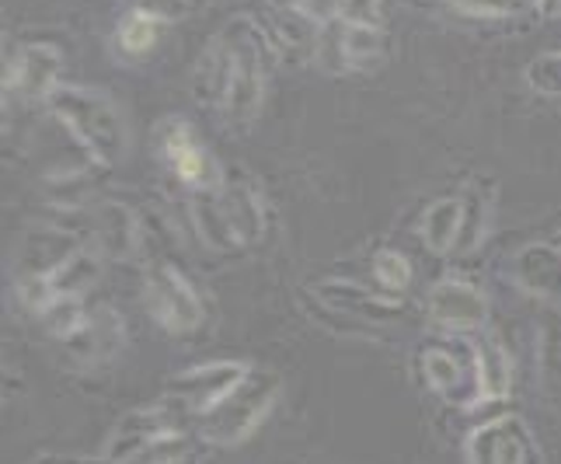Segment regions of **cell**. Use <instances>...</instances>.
Here are the masks:
<instances>
[{
	"label": "cell",
	"mask_w": 561,
	"mask_h": 464,
	"mask_svg": "<svg viewBox=\"0 0 561 464\" xmlns=\"http://www.w3.org/2000/svg\"><path fill=\"white\" fill-rule=\"evenodd\" d=\"M265 35L255 22H230L203 53L196 70V94L209 109L224 112L230 126H251L265 91Z\"/></svg>",
	"instance_id": "obj_1"
},
{
	"label": "cell",
	"mask_w": 561,
	"mask_h": 464,
	"mask_svg": "<svg viewBox=\"0 0 561 464\" xmlns=\"http://www.w3.org/2000/svg\"><path fill=\"white\" fill-rule=\"evenodd\" d=\"M49 109H53V120L99 165H119L126 158V147H129L126 120L105 91L81 88V84H60L49 99Z\"/></svg>",
	"instance_id": "obj_2"
},
{
	"label": "cell",
	"mask_w": 561,
	"mask_h": 464,
	"mask_svg": "<svg viewBox=\"0 0 561 464\" xmlns=\"http://www.w3.org/2000/svg\"><path fill=\"white\" fill-rule=\"evenodd\" d=\"M279 392L283 384L276 374L251 371L234 395L224 398L217 409L199 419V437L209 448H238L268 419L273 405L279 401Z\"/></svg>",
	"instance_id": "obj_3"
},
{
	"label": "cell",
	"mask_w": 561,
	"mask_h": 464,
	"mask_svg": "<svg viewBox=\"0 0 561 464\" xmlns=\"http://www.w3.org/2000/svg\"><path fill=\"white\" fill-rule=\"evenodd\" d=\"M419 371L425 384L457 409L481 405L478 384V342L463 336H447L436 342H425L419 350Z\"/></svg>",
	"instance_id": "obj_4"
},
{
	"label": "cell",
	"mask_w": 561,
	"mask_h": 464,
	"mask_svg": "<svg viewBox=\"0 0 561 464\" xmlns=\"http://www.w3.org/2000/svg\"><path fill=\"white\" fill-rule=\"evenodd\" d=\"M158 150L164 165L171 168V176H175L192 196H213V192H220L227 185L224 168L209 154V147L199 144V137L192 133L185 120H164L158 126Z\"/></svg>",
	"instance_id": "obj_5"
},
{
	"label": "cell",
	"mask_w": 561,
	"mask_h": 464,
	"mask_svg": "<svg viewBox=\"0 0 561 464\" xmlns=\"http://www.w3.org/2000/svg\"><path fill=\"white\" fill-rule=\"evenodd\" d=\"M199 430V416L182 405L179 398H161L153 405H144V409H133L119 419L108 448H105V461L108 464H126L133 454H137L144 443L168 437V433H188Z\"/></svg>",
	"instance_id": "obj_6"
},
{
	"label": "cell",
	"mask_w": 561,
	"mask_h": 464,
	"mask_svg": "<svg viewBox=\"0 0 561 464\" xmlns=\"http://www.w3.org/2000/svg\"><path fill=\"white\" fill-rule=\"evenodd\" d=\"M144 297L153 321H158L164 332L188 336L203 325V297L199 290L188 283L182 269L171 262H153L147 269L144 280Z\"/></svg>",
	"instance_id": "obj_7"
},
{
	"label": "cell",
	"mask_w": 561,
	"mask_h": 464,
	"mask_svg": "<svg viewBox=\"0 0 561 464\" xmlns=\"http://www.w3.org/2000/svg\"><path fill=\"white\" fill-rule=\"evenodd\" d=\"M248 374H251V366L244 360H209L171 377L168 398H179L203 419L206 412L217 409L224 398L234 395L248 381Z\"/></svg>",
	"instance_id": "obj_8"
},
{
	"label": "cell",
	"mask_w": 561,
	"mask_h": 464,
	"mask_svg": "<svg viewBox=\"0 0 561 464\" xmlns=\"http://www.w3.org/2000/svg\"><path fill=\"white\" fill-rule=\"evenodd\" d=\"M468 464H540V448L527 422L506 412L468 437Z\"/></svg>",
	"instance_id": "obj_9"
},
{
	"label": "cell",
	"mask_w": 561,
	"mask_h": 464,
	"mask_svg": "<svg viewBox=\"0 0 561 464\" xmlns=\"http://www.w3.org/2000/svg\"><path fill=\"white\" fill-rule=\"evenodd\" d=\"M60 84L64 56L56 46H18L11 56H4V94H18V99L28 102H49Z\"/></svg>",
	"instance_id": "obj_10"
},
{
	"label": "cell",
	"mask_w": 561,
	"mask_h": 464,
	"mask_svg": "<svg viewBox=\"0 0 561 464\" xmlns=\"http://www.w3.org/2000/svg\"><path fill=\"white\" fill-rule=\"evenodd\" d=\"M314 297L332 315H350L363 325H394L404 315V301L387 294V290H370L353 280H318Z\"/></svg>",
	"instance_id": "obj_11"
},
{
	"label": "cell",
	"mask_w": 561,
	"mask_h": 464,
	"mask_svg": "<svg viewBox=\"0 0 561 464\" xmlns=\"http://www.w3.org/2000/svg\"><path fill=\"white\" fill-rule=\"evenodd\" d=\"M314 53H318V60L335 73L370 70L383 56V32L380 25H356V22L321 25Z\"/></svg>",
	"instance_id": "obj_12"
},
{
	"label": "cell",
	"mask_w": 561,
	"mask_h": 464,
	"mask_svg": "<svg viewBox=\"0 0 561 464\" xmlns=\"http://www.w3.org/2000/svg\"><path fill=\"white\" fill-rule=\"evenodd\" d=\"M425 315L433 325L447 328L454 336L478 332L489 321V301L478 286L463 280H439L425 294Z\"/></svg>",
	"instance_id": "obj_13"
},
{
	"label": "cell",
	"mask_w": 561,
	"mask_h": 464,
	"mask_svg": "<svg viewBox=\"0 0 561 464\" xmlns=\"http://www.w3.org/2000/svg\"><path fill=\"white\" fill-rule=\"evenodd\" d=\"M513 280L527 290L530 297L561 307V245H527L513 256Z\"/></svg>",
	"instance_id": "obj_14"
},
{
	"label": "cell",
	"mask_w": 561,
	"mask_h": 464,
	"mask_svg": "<svg viewBox=\"0 0 561 464\" xmlns=\"http://www.w3.org/2000/svg\"><path fill=\"white\" fill-rule=\"evenodd\" d=\"M99 251L112 259H129L140 248V217L123 203H102L91 217Z\"/></svg>",
	"instance_id": "obj_15"
},
{
	"label": "cell",
	"mask_w": 561,
	"mask_h": 464,
	"mask_svg": "<svg viewBox=\"0 0 561 464\" xmlns=\"http://www.w3.org/2000/svg\"><path fill=\"white\" fill-rule=\"evenodd\" d=\"M64 346L84 363H102V360L115 357L123 350V315L112 312V307H99V312H91L81 332Z\"/></svg>",
	"instance_id": "obj_16"
},
{
	"label": "cell",
	"mask_w": 561,
	"mask_h": 464,
	"mask_svg": "<svg viewBox=\"0 0 561 464\" xmlns=\"http://www.w3.org/2000/svg\"><path fill=\"white\" fill-rule=\"evenodd\" d=\"M460 227H463V196H439L436 203L425 206L422 214V241L436 256H450L460 245Z\"/></svg>",
	"instance_id": "obj_17"
},
{
	"label": "cell",
	"mask_w": 561,
	"mask_h": 464,
	"mask_svg": "<svg viewBox=\"0 0 561 464\" xmlns=\"http://www.w3.org/2000/svg\"><path fill=\"white\" fill-rule=\"evenodd\" d=\"M81 248L70 235H60V230H38L22 245V256H18V276H53L73 251Z\"/></svg>",
	"instance_id": "obj_18"
},
{
	"label": "cell",
	"mask_w": 561,
	"mask_h": 464,
	"mask_svg": "<svg viewBox=\"0 0 561 464\" xmlns=\"http://www.w3.org/2000/svg\"><path fill=\"white\" fill-rule=\"evenodd\" d=\"M206 451H209V443L199 437V430L168 433V437L144 443L126 464H203Z\"/></svg>",
	"instance_id": "obj_19"
},
{
	"label": "cell",
	"mask_w": 561,
	"mask_h": 464,
	"mask_svg": "<svg viewBox=\"0 0 561 464\" xmlns=\"http://www.w3.org/2000/svg\"><path fill=\"white\" fill-rule=\"evenodd\" d=\"M220 203L227 210L230 224H234L241 245H255L262 238V227H265V214H262V196L248 182H234V185H224L220 189Z\"/></svg>",
	"instance_id": "obj_20"
},
{
	"label": "cell",
	"mask_w": 561,
	"mask_h": 464,
	"mask_svg": "<svg viewBox=\"0 0 561 464\" xmlns=\"http://www.w3.org/2000/svg\"><path fill=\"white\" fill-rule=\"evenodd\" d=\"M478 384H481V401H502L513 392L510 350L492 336L478 342Z\"/></svg>",
	"instance_id": "obj_21"
},
{
	"label": "cell",
	"mask_w": 561,
	"mask_h": 464,
	"mask_svg": "<svg viewBox=\"0 0 561 464\" xmlns=\"http://www.w3.org/2000/svg\"><path fill=\"white\" fill-rule=\"evenodd\" d=\"M60 297H84L88 290L102 280V251L99 248H77L73 256L49 276Z\"/></svg>",
	"instance_id": "obj_22"
},
{
	"label": "cell",
	"mask_w": 561,
	"mask_h": 464,
	"mask_svg": "<svg viewBox=\"0 0 561 464\" xmlns=\"http://www.w3.org/2000/svg\"><path fill=\"white\" fill-rule=\"evenodd\" d=\"M192 217H196V227L206 245L220 248V251L241 248L238 230L230 224L227 210L220 203V192H213V196H192Z\"/></svg>",
	"instance_id": "obj_23"
},
{
	"label": "cell",
	"mask_w": 561,
	"mask_h": 464,
	"mask_svg": "<svg viewBox=\"0 0 561 464\" xmlns=\"http://www.w3.org/2000/svg\"><path fill=\"white\" fill-rule=\"evenodd\" d=\"M164 25H168L164 18L153 14L150 8H140V11L126 14V22L119 25V49L126 56H147L153 46H158Z\"/></svg>",
	"instance_id": "obj_24"
},
{
	"label": "cell",
	"mask_w": 561,
	"mask_h": 464,
	"mask_svg": "<svg viewBox=\"0 0 561 464\" xmlns=\"http://www.w3.org/2000/svg\"><path fill=\"white\" fill-rule=\"evenodd\" d=\"M537 366L545 388L561 395V307H554L537 332Z\"/></svg>",
	"instance_id": "obj_25"
},
{
	"label": "cell",
	"mask_w": 561,
	"mask_h": 464,
	"mask_svg": "<svg viewBox=\"0 0 561 464\" xmlns=\"http://www.w3.org/2000/svg\"><path fill=\"white\" fill-rule=\"evenodd\" d=\"M38 318H43V325H46V332H49V336H56L60 342H70V339L88 325L91 312H88L84 297H60L56 304H49Z\"/></svg>",
	"instance_id": "obj_26"
},
{
	"label": "cell",
	"mask_w": 561,
	"mask_h": 464,
	"mask_svg": "<svg viewBox=\"0 0 561 464\" xmlns=\"http://www.w3.org/2000/svg\"><path fill=\"white\" fill-rule=\"evenodd\" d=\"M374 280L387 294H404L412 283V262L404 259L398 248H380L374 256Z\"/></svg>",
	"instance_id": "obj_27"
},
{
	"label": "cell",
	"mask_w": 561,
	"mask_h": 464,
	"mask_svg": "<svg viewBox=\"0 0 561 464\" xmlns=\"http://www.w3.org/2000/svg\"><path fill=\"white\" fill-rule=\"evenodd\" d=\"M485 217H489V200H481L478 189L463 192V227H460V245L457 251H471L481 235H485Z\"/></svg>",
	"instance_id": "obj_28"
},
{
	"label": "cell",
	"mask_w": 561,
	"mask_h": 464,
	"mask_svg": "<svg viewBox=\"0 0 561 464\" xmlns=\"http://www.w3.org/2000/svg\"><path fill=\"white\" fill-rule=\"evenodd\" d=\"M527 84L537 94L561 99V53H540L537 60L527 67Z\"/></svg>",
	"instance_id": "obj_29"
},
{
	"label": "cell",
	"mask_w": 561,
	"mask_h": 464,
	"mask_svg": "<svg viewBox=\"0 0 561 464\" xmlns=\"http://www.w3.org/2000/svg\"><path fill=\"white\" fill-rule=\"evenodd\" d=\"M18 301H22L28 312L43 315L49 304L60 301V294H56L49 276H18Z\"/></svg>",
	"instance_id": "obj_30"
},
{
	"label": "cell",
	"mask_w": 561,
	"mask_h": 464,
	"mask_svg": "<svg viewBox=\"0 0 561 464\" xmlns=\"http://www.w3.org/2000/svg\"><path fill=\"white\" fill-rule=\"evenodd\" d=\"M450 4L471 18H506L516 11L519 0H450Z\"/></svg>",
	"instance_id": "obj_31"
},
{
	"label": "cell",
	"mask_w": 561,
	"mask_h": 464,
	"mask_svg": "<svg viewBox=\"0 0 561 464\" xmlns=\"http://www.w3.org/2000/svg\"><path fill=\"white\" fill-rule=\"evenodd\" d=\"M342 22L380 25V0H345V4H342Z\"/></svg>",
	"instance_id": "obj_32"
},
{
	"label": "cell",
	"mask_w": 561,
	"mask_h": 464,
	"mask_svg": "<svg viewBox=\"0 0 561 464\" xmlns=\"http://www.w3.org/2000/svg\"><path fill=\"white\" fill-rule=\"evenodd\" d=\"M537 8L545 18H554V14H561V0H537Z\"/></svg>",
	"instance_id": "obj_33"
}]
</instances>
